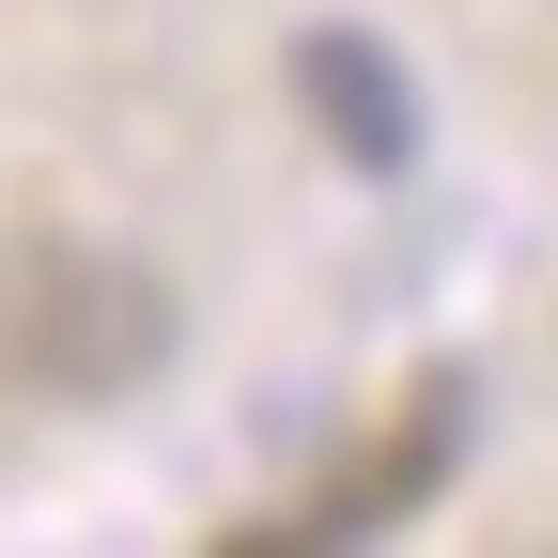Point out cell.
<instances>
[{
    "instance_id": "6da1fadb",
    "label": "cell",
    "mask_w": 558,
    "mask_h": 558,
    "mask_svg": "<svg viewBox=\"0 0 558 558\" xmlns=\"http://www.w3.org/2000/svg\"><path fill=\"white\" fill-rule=\"evenodd\" d=\"M171 357V279L94 233H0V388L32 403H124Z\"/></svg>"
},
{
    "instance_id": "7a4b0ae2",
    "label": "cell",
    "mask_w": 558,
    "mask_h": 558,
    "mask_svg": "<svg viewBox=\"0 0 558 558\" xmlns=\"http://www.w3.org/2000/svg\"><path fill=\"white\" fill-rule=\"evenodd\" d=\"M295 94L326 109V140H341L357 171H403V156H418V94H403V62H388L373 32H311V47H295Z\"/></svg>"
}]
</instances>
